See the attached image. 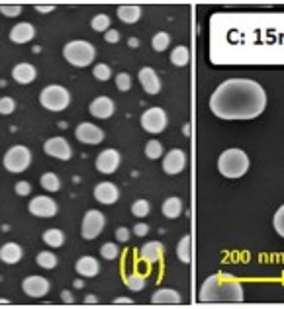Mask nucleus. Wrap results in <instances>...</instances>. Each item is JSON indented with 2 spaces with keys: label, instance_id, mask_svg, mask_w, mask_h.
<instances>
[{
  "label": "nucleus",
  "instance_id": "obj_1",
  "mask_svg": "<svg viewBox=\"0 0 284 309\" xmlns=\"http://www.w3.org/2000/svg\"><path fill=\"white\" fill-rule=\"evenodd\" d=\"M265 108V88L247 78H229L210 96V110L220 120H255Z\"/></svg>",
  "mask_w": 284,
  "mask_h": 309
},
{
  "label": "nucleus",
  "instance_id": "obj_2",
  "mask_svg": "<svg viewBox=\"0 0 284 309\" xmlns=\"http://www.w3.org/2000/svg\"><path fill=\"white\" fill-rule=\"evenodd\" d=\"M200 300L208 304H239L245 300V290L237 278L221 272L210 276L202 284Z\"/></svg>",
  "mask_w": 284,
  "mask_h": 309
},
{
  "label": "nucleus",
  "instance_id": "obj_3",
  "mask_svg": "<svg viewBox=\"0 0 284 309\" xmlns=\"http://www.w3.org/2000/svg\"><path fill=\"white\" fill-rule=\"evenodd\" d=\"M218 170L225 178H241L249 170V156L241 149H227L218 158Z\"/></svg>",
  "mask_w": 284,
  "mask_h": 309
},
{
  "label": "nucleus",
  "instance_id": "obj_4",
  "mask_svg": "<svg viewBox=\"0 0 284 309\" xmlns=\"http://www.w3.org/2000/svg\"><path fill=\"white\" fill-rule=\"evenodd\" d=\"M63 57L69 65L83 69V67H89L91 63L95 61L96 49L91 41L75 39V41H69L63 47Z\"/></svg>",
  "mask_w": 284,
  "mask_h": 309
},
{
  "label": "nucleus",
  "instance_id": "obj_5",
  "mask_svg": "<svg viewBox=\"0 0 284 309\" xmlns=\"http://www.w3.org/2000/svg\"><path fill=\"white\" fill-rule=\"evenodd\" d=\"M39 104L49 112H61L71 104V94L65 86L49 84L39 92Z\"/></svg>",
  "mask_w": 284,
  "mask_h": 309
},
{
  "label": "nucleus",
  "instance_id": "obj_6",
  "mask_svg": "<svg viewBox=\"0 0 284 309\" xmlns=\"http://www.w3.org/2000/svg\"><path fill=\"white\" fill-rule=\"evenodd\" d=\"M32 164V151L26 145H14L4 154V168L8 172H24Z\"/></svg>",
  "mask_w": 284,
  "mask_h": 309
},
{
  "label": "nucleus",
  "instance_id": "obj_7",
  "mask_svg": "<svg viewBox=\"0 0 284 309\" xmlns=\"http://www.w3.org/2000/svg\"><path fill=\"white\" fill-rule=\"evenodd\" d=\"M106 225V217L98 210H89L83 217V225H81V235L87 241H95L96 237L102 233Z\"/></svg>",
  "mask_w": 284,
  "mask_h": 309
},
{
  "label": "nucleus",
  "instance_id": "obj_8",
  "mask_svg": "<svg viewBox=\"0 0 284 309\" xmlns=\"http://www.w3.org/2000/svg\"><path fill=\"white\" fill-rule=\"evenodd\" d=\"M167 124H169V120H167V112L163 108H149L141 114V127L147 133H161V131H165Z\"/></svg>",
  "mask_w": 284,
  "mask_h": 309
},
{
  "label": "nucleus",
  "instance_id": "obj_9",
  "mask_svg": "<svg viewBox=\"0 0 284 309\" xmlns=\"http://www.w3.org/2000/svg\"><path fill=\"white\" fill-rule=\"evenodd\" d=\"M75 137L85 143V145H100L104 141V131L95 124H89V122H83V124L77 125L75 129Z\"/></svg>",
  "mask_w": 284,
  "mask_h": 309
},
{
  "label": "nucleus",
  "instance_id": "obj_10",
  "mask_svg": "<svg viewBox=\"0 0 284 309\" xmlns=\"http://www.w3.org/2000/svg\"><path fill=\"white\" fill-rule=\"evenodd\" d=\"M28 210H30V214L35 217H43V219H49V217H53L57 214V204H55V200H51L49 196H35L32 202H30V206H28Z\"/></svg>",
  "mask_w": 284,
  "mask_h": 309
},
{
  "label": "nucleus",
  "instance_id": "obj_11",
  "mask_svg": "<svg viewBox=\"0 0 284 309\" xmlns=\"http://www.w3.org/2000/svg\"><path fill=\"white\" fill-rule=\"evenodd\" d=\"M22 290H24V294L28 298L39 300V298H43V296L49 294L51 284H49V280H45L43 276H28V278L22 282Z\"/></svg>",
  "mask_w": 284,
  "mask_h": 309
},
{
  "label": "nucleus",
  "instance_id": "obj_12",
  "mask_svg": "<svg viewBox=\"0 0 284 309\" xmlns=\"http://www.w3.org/2000/svg\"><path fill=\"white\" fill-rule=\"evenodd\" d=\"M122 162V156L116 149H104L96 156V168L102 174H114Z\"/></svg>",
  "mask_w": 284,
  "mask_h": 309
},
{
  "label": "nucleus",
  "instance_id": "obj_13",
  "mask_svg": "<svg viewBox=\"0 0 284 309\" xmlns=\"http://www.w3.org/2000/svg\"><path fill=\"white\" fill-rule=\"evenodd\" d=\"M43 151L49 156H55L59 160H69L73 156V149L69 145V141L63 137H51L43 143Z\"/></svg>",
  "mask_w": 284,
  "mask_h": 309
},
{
  "label": "nucleus",
  "instance_id": "obj_14",
  "mask_svg": "<svg viewBox=\"0 0 284 309\" xmlns=\"http://www.w3.org/2000/svg\"><path fill=\"white\" fill-rule=\"evenodd\" d=\"M185 164H187V154H185L183 149H171L163 158V170L167 174H171V176L183 172Z\"/></svg>",
  "mask_w": 284,
  "mask_h": 309
},
{
  "label": "nucleus",
  "instance_id": "obj_15",
  "mask_svg": "<svg viewBox=\"0 0 284 309\" xmlns=\"http://www.w3.org/2000/svg\"><path fill=\"white\" fill-rule=\"evenodd\" d=\"M95 198H96V202H100V204H104V206H112V204L118 202V198H120V190H118V186L114 184V182L104 180V182L96 184Z\"/></svg>",
  "mask_w": 284,
  "mask_h": 309
},
{
  "label": "nucleus",
  "instance_id": "obj_16",
  "mask_svg": "<svg viewBox=\"0 0 284 309\" xmlns=\"http://www.w3.org/2000/svg\"><path fill=\"white\" fill-rule=\"evenodd\" d=\"M89 112H91L95 118H98V120H108L110 116H114L116 106H114V102H112L108 96H98V98H95V100L91 102Z\"/></svg>",
  "mask_w": 284,
  "mask_h": 309
},
{
  "label": "nucleus",
  "instance_id": "obj_17",
  "mask_svg": "<svg viewBox=\"0 0 284 309\" xmlns=\"http://www.w3.org/2000/svg\"><path fill=\"white\" fill-rule=\"evenodd\" d=\"M139 82H141L143 90L147 94H151V96L161 92V78H159V75L155 73V69H151V67L139 69Z\"/></svg>",
  "mask_w": 284,
  "mask_h": 309
},
{
  "label": "nucleus",
  "instance_id": "obj_18",
  "mask_svg": "<svg viewBox=\"0 0 284 309\" xmlns=\"http://www.w3.org/2000/svg\"><path fill=\"white\" fill-rule=\"evenodd\" d=\"M12 78L18 82V84H30L37 78V71L35 67L30 63H18L14 69H12Z\"/></svg>",
  "mask_w": 284,
  "mask_h": 309
},
{
  "label": "nucleus",
  "instance_id": "obj_19",
  "mask_svg": "<svg viewBox=\"0 0 284 309\" xmlns=\"http://www.w3.org/2000/svg\"><path fill=\"white\" fill-rule=\"evenodd\" d=\"M35 37V28L28 22H22V24H16L12 30H10V41L12 43H28Z\"/></svg>",
  "mask_w": 284,
  "mask_h": 309
},
{
  "label": "nucleus",
  "instance_id": "obj_20",
  "mask_svg": "<svg viewBox=\"0 0 284 309\" xmlns=\"http://www.w3.org/2000/svg\"><path fill=\"white\" fill-rule=\"evenodd\" d=\"M75 270L85 278H95L96 274L100 272V264H98V260L95 256H81L77 260V264H75Z\"/></svg>",
  "mask_w": 284,
  "mask_h": 309
},
{
  "label": "nucleus",
  "instance_id": "obj_21",
  "mask_svg": "<svg viewBox=\"0 0 284 309\" xmlns=\"http://www.w3.org/2000/svg\"><path fill=\"white\" fill-rule=\"evenodd\" d=\"M139 256H141V260L147 262V264H157L159 260L163 258V245H161L159 241H149V243H145V245L141 247Z\"/></svg>",
  "mask_w": 284,
  "mask_h": 309
},
{
  "label": "nucleus",
  "instance_id": "obj_22",
  "mask_svg": "<svg viewBox=\"0 0 284 309\" xmlns=\"http://www.w3.org/2000/svg\"><path fill=\"white\" fill-rule=\"evenodd\" d=\"M22 256H24V250L18 243H6L0 247V260L4 264H16L22 260Z\"/></svg>",
  "mask_w": 284,
  "mask_h": 309
},
{
  "label": "nucleus",
  "instance_id": "obj_23",
  "mask_svg": "<svg viewBox=\"0 0 284 309\" xmlns=\"http://www.w3.org/2000/svg\"><path fill=\"white\" fill-rule=\"evenodd\" d=\"M151 302L157 306H173V304L177 306V304H181V294L177 290H171V288H161L153 294Z\"/></svg>",
  "mask_w": 284,
  "mask_h": 309
},
{
  "label": "nucleus",
  "instance_id": "obj_24",
  "mask_svg": "<svg viewBox=\"0 0 284 309\" xmlns=\"http://www.w3.org/2000/svg\"><path fill=\"white\" fill-rule=\"evenodd\" d=\"M118 18L126 24H135L141 18V8L137 4H124L118 8Z\"/></svg>",
  "mask_w": 284,
  "mask_h": 309
},
{
  "label": "nucleus",
  "instance_id": "obj_25",
  "mask_svg": "<svg viewBox=\"0 0 284 309\" xmlns=\"http://www.w3.org/2000/svg\"><path fill=\"white\" fill-rule=\"evenodd\" d=\"M183 214V202L181 198L173 196V198H167L163 202V216L169 217V219H177V217Z\"/></svg>",
  "mask_w": 284,
  "mask_h": 309
},
{
  "label": "nucleus",
  "instance_id": "obj_26",
  "mask_svg": "<svg viewBox=\"0 0 284 309\" xmlns=\"http://www.w3.org/2000/svg\"><path fill=\"white\" fill-rule=\"evenodd\" d=\"M41 239H43V243H45L47 247H51V248L63 247L65 233L61 231V229H47V231H43Z\"/></svg>",
  "mask_w": 284,
  "mask_h": 309
},
{
  "label": "nucleus",
  "instance_id": "obj_27",
  "mask_svg": "<svg viewBox=\"0 0 284 309\" xmlns=\"http://www.w3.org/2000/svg\"><path fill=\"white\" fill-rule=\"evenodd\" d=\"M177 256H179V260H181V262L190 264V260H192V239H190V235H185V237L179 241V247H177Z\"/></svg>",
  "mask_w": 284,
  "mask_h": 309
},
{
  "label": "nucleus",
  "instance_id": "obj_28",
  "mask_svg": "<svg viewBox=\"0 0 284 309\" xmlns=\"http://www.w3.org/2000/svg\"><path fill=\"white\" fill-rule=\"evenodd\" d=\"M189 61H190L189 47L179 45V47H175V49H173V53H171V63H173L175 67H187Z\"/></svg>",
  "mask_w": 284,
  "mask_h": 309
},
{
  "label": "nucleus",
  "instance_id": "obj_29",
  "mask_svg": "<svg viewBox=\"0 0 284 309\" xmlns=\"http://www.w3.org/2000/svg\"><path fill=\"white\" fill-rule=\"evenodd\" d=\"M39 184H41L43 190H47V192H59V188H61V180H59V176H57V174H53V172H45V174H41Z\"/></svg>",
  "mask_w": 284,
  "mask_h": 309
},
{
  "label": "nucleus",
  "instance_id": "obj_30",
  "mask_svg": "<svg viewBox=\"0 0 284 309\" xmlns=\"http://www.w3.org/2000/svg\"><path fill=\"white\" fill-rule=\"evenodd\" d=\"M35 262H37V266H41L43 270H53V268L57 266V256H55L51 250H43V252L37 254Z\"/></svg>",
  "mask_w": 284,
  "mask_h": 309
},
{
  "label": "nucleus",
  "instance_id": "obj_31",
  "mask_svg": "<svg viewBox=\"0 0 284 309\" xmlns=\"http://www.w3.org/2000/svg\"><path fill=\"white\" fill-rule=\"evenodd\" d=\"M145 284H147V280H145L143 274H139V272H133V274H129L126 278V286L131 292H141L145 288Z\"/></svg>",
  "mask_w": 284,
  "mask_h": 309
},
{
  "label": "nucleus",
  "instance_id": "obj_32",
  "mask_svg": "<svg viewBox=\"0 0 284 309\" xmlns=\"http://www.w3.org/2000/svg\"><path fill=\"white\" fill-rule=\"evenodd\" d=\"M169 43H171V35L167 33V31H159L153 35V39H151V47L155 49V51H165L167 47H169Z\"/></svg>",
  "mask_w": 284,
  "mask_h": 309
},
{
  "label": "nucleus",
  "instance_id": "obj_33",
  "mask_svg": "<svg viewBox=\"0 0 284 309\" xmlns=\"http://www.w3.org/2000/svg\"><path fill=\"white\" fill-rule=\"evenodd\" d=\"M149 210H151V206H149V202L143 200V198H141V200H135L133 206H131V214L135 217H147Z\"/></svg>",
  "mask_w": 284,
  "mask_h": 309
},
{
  "label": "nucleus",
  "instance_id": "obj_34",
  "mask_svg": "<svg viewBox=\"0 0 284 309\" xmlns=\"http://www.w3.org/2000/svg\"><path fill=\"white\" fill-rule=\"evenodd\" d=\"M100 254H102L106 260H116V258L120 256V248H118V245H114V243H104V245L100 247Z\"/></svg>",
  "mask_w": 284,
  "mask_h": 309
},
{
  "label": "nucleus",
  "instance_id": "obj_35",
  "mask_svg": "<svg viewBox=\"0 0 284 309\" xmlns=\"http://www.w3.org/2000/svg\"><path fill=\"white\" fill-rule=\"evenodd\" d=\"M91 28L95 31H106L110 30V18L106 16V14H98L93 18V22H91Z\"/></svg>",
  "mask_w": 284,
  "mask_h": 309
},
{
  "label": "nucleus",
  "instance_id": "obj_36",
  "mask_svg": "<svg viewBox=\"0 0 284 309\" xmlns=\"http://www.w3.org/2000/svg\"><path fill=\"white\" fill-rule=\"evenodd\" d=\"M145 154H147V158H151V160H157L159 156L163 154V145L159 143L157 139L149 141V143L145 145Z\"/></svg>",
  "mask_w": 284,
  "mask_h": 309
},
{
  "label": "nucleus",
  "instance_id": "obj_37",
  "mask_svg": "<svg viewBox=\"0 0 284 309\" xmlns=\"http://www.w3.org/2000/svg\"><path fill=\"white\" fill-rule=\"evenodd\" d=\"M14 110H16V100L14 98H10V96L0 98V114L2 116H10V114H14Z\"/></svg>",
  "mask_w": 284,
  "mask_h": 309
},
{
  "label": "nucleus",
  "instance_id": "obj_38",
  "mask_svg": "<svg viewBox=\"0 0 284 309\" xmlns=\"http://www.w3.org/2000/svg\"><path fill=\"white\" fill-rule=\"evenodd\" d=\"M93 75H95L98 80H110V77H112V69H110L108 65H104V63H98V65H95Z\"/></svg>",
  "mask_w": 284,
  "mask_h": 309
},
{
  "label": "nucleus",
  "instance_id": "obj_39",
  "mask_svg": "<svg viewBox=\"0 0 284 309\" xmlns=\"http://www.w3.org/2000/svg\"><path fill=\"white\" fill-rule=\"evenodd\" d=\"M0 14L8 16V18L20 16L22 14V6L20 4H0Z\"/></svg>",
  "mask_w": 284,
  "mask_h": 309
},
{
  "label": "nucleus",
  "instance_id": "obj_40",
  "mask_svg": "<svg viewBox=\"0 0 284 309\" xmlns=\"http://www.w3.org/2000/svg\"><path fill=\"white\" fill-rule=\"evenodd\" d=\"M116 86H118V90L127 92V90L131 88V77H129L127 73H120V75H116Z\"/></svg>",
  "mask_w": 284,
  "mask_h": 309
},
{
  "label": "nucleus",
  "instance_id": "obj_41",
  "mask_svg": "<svg viewBox=\"0 0 284 309\" xmlns=\"http://www.w3.org/2000/svg\"><path fill=\"white\" fill-rule=\"evenodd\" d=\"M275 229H277V233L283 237L284 235V208H279L277 214H275Z\"/></svg>",
  "mask_w": 284,
  "mask_h": 309
},
{
  "label": "nucleus",
  "instance_id": "obj_42",
  "mask_svg": "<svg viewBox=\"0 0 284 309\" xmlns=\"http://www.w3.org/2000/svg\"><path fill=\"white\" fill-rule=\"evenodd\" d=\"M14 190H16V194H18V196H28V194L32 192V184H30V182H26V180H20V182H16Z\"/></svg>",
  "mask_w": 284,
  "mask_h": 309
},
{
  "label": "nucleus",
  "instance_id": "obj_43",
  "mask_svg": "<svg viewBox=\"0 0 284 309\" xmlns=\"http://www.w3.org/2000/svg\"><path fill=\"white\" fill-rule=\"evenodd\" d=\"M129 237H131V231H129L127 227H118V229H116V239H118V241L127 243V241H129Z\"/></svg>",
  "mask_w": 284,
  "mask_h": 309
},
{
  "label": "nucleus",
  "instance_id": "obj_44",
  "mask_svg": "<svg viewBox=\"0 0 284 309\" xmlns=\"http://www.w3.org/2000/svg\"><path fill=\"white\" fill-rule=\"evenodd\" d=\"M104 39H106L108 43H118V41H120V31L110 28V30L104 31Z\"/></svg>",
  "mask_w": 284,
  "mask_h": 309
},
{
  "label": "nucleus",
  "instance_id": "obj_45",
  "mask_svg": "<svg viewBox=\"0 0 284 309\" xmlns=\"http://www.w3.org/2000/svg\"><path fill=\"white\" fill-rule=\"evenodd\" d=\"M133 233H135L137 237H145V235L149 233V225H147V223H137V225L133 227Z\"/></svg>",
  "mask_w": 284,
  "mask_h": 309
},
{
  "label": "nucleus",
  "instance_id": "obj_46",
  "mask_svg": "<svg viewBox=\"0 0 284 309\" xmlns=\"http://www.w3.org/2000/svg\"><path fill=\"white\" fill-rule=\"evenodd\" d=\"M35 10L41 12V14H47V12H53L55 6L53 4H35Z\"/></svg>",
  "mask_w": 284,
  "mask_h": 309
},
{
  "label": "nucleus",
  "instance_id": "obj_47",
  "mask_svg": "<svg viewBox=\"0 0 284 309\" xmlns=\"http://www.w3.org/2000/svg\"><path fill=\"white\" fill-rule=\"evenodd\" d=\"M61 300H63L65 304H73V302H75V300H73V294H71V292H67V290L61 292Z\"/></svg>",
  "mask_w": 284,
  "mask_h": 309
},
{
  "label": "nucleus",
  "instance_id": "obj_48",
  "mask_svg": "<svg viewBox=\"0 0 284 309\" xmlns=\"http://www.w3.org/2000/svg\"><path fill=\"white\" fill-rule=\"evenodd\" d=\"M127 45L135 49V47H139V39H137V37H129V39H127Z\"/></svg>",
  "mask_w": 284,
  "mask_h": 309
},
{
  "label": "nucleus",
  "instance_id": "obj_49",
  "mask_svg": "<svg viewBox=\"0 0 284 309\" xmlns=\"http://www.w3.org/2000/svg\"><path fill=\"white\" fill-rule=\"evenodd\" d=\"M116 304H118V306H122V304H127V306H129V304H133V302H131L129 298H118Z\"/></svg>",
  "mask_w": 284,
  "mask_h": 309
},
{
  "label": "nucleus",
  "instance_id": "obj_50",
  "mask_svg": "<svg viewBox=\"0 0 284 309\" xmlns=\"http://www.w3.org/2000/svg\"><path fill=\"white\" fill-rule=\"evenodd\" d=\"M85 302H87V304H96V302H98V298H96V296H87V300H85Z\"/></svg>",
  "mask_w": 284,
  "mask_h": 309
},
{
  "label": "nucleus",
  "instance_id": "obj_51",
  "mask_svg": "<svg viewBox=\"0 0 284 309\" xmlns=\"http://www.w3.org/2000/svg\"><path fill=\"white\" fill-rule=\"evenodd\" d=\"M73 286H75V288H83V286H85V282H83V280H75V282H73Z\"/></svg>",
  "mask_w": 284,
  "mask_h": 309
},
{
  "label": "nucleus",
  "instance_id": "obj_52",
  "mask_svg": "<svg viewBox=\"0 0 284 309\" xmlns=\"http://www.w3.org/2000/svg\"><path fill=\"white\" fill-rule=\"evenodd\" d=\"M183 133H185V135H190V125L189 124L183 127Z\"/></svg>",
  "mask_w": 284,
  "mask_h": 309
}]
</instances>
